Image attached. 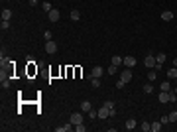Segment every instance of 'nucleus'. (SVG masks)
Returning a JSON list of instances; mask_svg holds the SVG:
<instances>
[{
	"label": "nucleus",
	"mask_w": 177,
	"mask_h": 132,
	"mask_svg": "<svg viewBox=\"0 0 177 132\" xmlns=\"http://www.w3.org/2000/svg\"><path fill=\"white\" fill-rule=\"evenodd\" d=\"M124 85H126V83L122 81V79H118V81H116V89H124Z\"/></svg>",
	"instance_id": "nucleus-32"
},
{
	"label": "nucleus",
	"mask_w": 177,
	"mask_h": 132,
	"mask_svg": "<svg viewBox=\"0 0 177 132\" xmlns=\"http://www.w3.org/2000/svg\"><path fill=\"white\" fill-rule=\"evenodd\" d=\"M98 116V112L97 110H93V108H91V110H88V118H93V120H95V118H97Z\"/></svg>",
	"instance_id": "nucleus-29"
},
{
	"label": "nucleus",
	"mask_w": 177,
	"mask_h": 132,
	"mask_svg": "<svg viewBox=\"0 0 177 132\" xmlns=\"http://www.w3.org/2000/svg\"><path fill=\"white\" fill-rule=\"evenodd\" d=\"M177 120V110H173V112H169V122H175Z\"/></svg>",
	"instance_id": "nucleus-28"
},
{
	"label": "nucleus",
	"mask_w": 177,
	"mask_h": 132,
	"mask_svg": "<svg viewBox=\"0 0 177 132\" xmlns=\"http://www.w3.org/2000/svg\"><path fill=\"white\" fill-rule=\"evenodd\" d=\"M97 112H98V118H108V116H110V112H108V108H106V107L98 108Z\"/></svg>",
	"instance_id": "nucleus-11"
},
{
	"label": "nucleus",
	"mask_w": 177,
	"mask_h": 132,
	"mask_svg": "<svg viewBox=\"0 0 177 132\" xmlns=\"http://www.w3.org/2000/svg\"><path fill=\"white\" fill-rule=\"evenodd\" d=\"M73 128H75L73 124H65V126H57L55 132H69V130H73Z\"/></svg>",
	"instance_id": "nucleus-13"
},
{
	"label": "nucleus",
	"mask_w": 177,
	"mask_h": 132,
	"mask_svg": "<svg viewBox=\"0 0 177 132\" xmlns=\"http://www.w3.org/2000/svg\"><path fill=\"white\" fill-rule=\"evenodd\" d=\"M0 28H2V32H4V30H8V28H10V20H2Z\"/></svg>",
	"instance_id": "nucleus-26"
},
{
	"label": "nucleus",
	"mask_w": 177,
	"mask_h": 132,
	"mask_svg": "<svg viewBox=\"0 0 177 132\" xmlns=\"http://www.w3.org/2000/svg\"><path fill=\"white\" fill-rule=\"evenodd\" d=\"M155 63L163 65V63H165V53H155Z\"/></svg>",
	"instance_id": "nucleus-16"
},
{
	"label": "nucleus",
	"mask_w": 177,
	"mask_h": 132,
	"mask_svg": "<svg viewBox=\"0 0 177 132\" xmlns=\"http://www.w3.org/2000/svg\"><path fill=\"white\" fill-rule=\"evenodd\" d=\"M155 79H157V71L153 69V71H150V73H148V81H150V83H153Z\"/></svg>",
	"instance_id": "nucleus-19"
},
{
	"label": "nucleus",
	"mask_w": 177,
	"mask_h": 132,
	"mask_svg": "<svg viewBox=\"0 0 177 132\" xmlns=\"http://www.w3.org/2000/svg\"><path fill=\"white\" fill-rule=\"evenodd\" d=\"M81 122H83V115H81V112H73L71 115V124L75 126V124H81Z\"/></svg>",
	"instance_id": "nucleus-5"
},
{
	"label": "nucleus",
	"mask_w": 177,
	"mask_h": 132,
	"mask_svg": "<svg viewBox=\"0 0 177 132\" xmlns=\"http://www.w3.org/2000/svg\"><path fill=\"white\" fill-rule=\"evenodd\" d=\"M41 8L45 10V12H49V10H53V8H51V4H49V2H43V4H41Z\"/></svg>",
	"instance_id": "nucleus-30"
},
{
	"label": "nucleus",
	"mask_w": 177,
	"mask_h": 132,
	"mask_svg": "<svg viewBox=\"0 0 177 132\" xmlns=\"http://www.w3.org/2000/svg\"><path fill=\"white\" fill-rule=\"evenodd\" d=\"M160 122H161V124H167V122H169V115H167V116H161Z\"/></svg>",
	"instance_id": "nucleus-33"
},
{
	"label": "nucleus",
	"mask_w": 177,
	"mask_h": 132,
	"mask_svg": "<svg viewBox=\"0 0 177 132\" xmlns=\"http://www.w3.org/2000/svg\"><path fill=\"white\" fill-rule=\"evenodd\" d=\"M169 89H171V85H169V81H163V83H161L160 91H169Z\"/></svg>",
	"instance_id": "nucleus-24"
},
{
	"label": "nucleus",
	"mask_w": 177,
	"mask_h": 132,
	"mask_svg": "<svg viewBox=\"0 0 177 132\" xmlns=\"http://www.w3.org/2000/svg\"><path fill=\"white\" fill-rule=\"evenodd\" d=\"M10 18H12V10L4 8V10H2V20H10Z\"/></svg>",
	"instance_id": "nucleus-17"
},
{
	"label": "nucleus",
	"mask_w": 177,
	"mask_h": 132,
	"mask_svg": "<svg viewBox=\"0 0 177 132\" xmlns=\"http://www.w3.org/2000/svg\"><path fill=\"white\" fill-rule=\"evenodd\" d=\"M75 130H77V132H85V130H87V126H85L83 122H81V124H75Z\"/></svg>",
	"instance_id": "nucleus-27"
},
{
	"label": "nucleus",
	"mask_w": 177,
	"mask_h": 132,
	"mask_svg": "<svg viewBox=\"0 0 177 132\" xmlns=\"http://www.w3.org/2000/svg\"><path fill=\"white\" fill-rule=\"evenodd\" d=\"M173 93H175V99H177V89H175V91H173Z\"/></svg>",
	"instance_id": "nucleus-36"
},
{
	"label": "nucleus",
	"mask_w": 177,
	"mask_h": 132,
	"mask_svg": "<svg viewBox=\"0 0 177 132\" xmlns=\"http://www.w3.org/2000/svg\"><path fill=\"white\" fill-rule=\"evenodd\" d=\"M91 85H93V89H98L100 87V77H93L91 75Z\"/></svg>",
	"instance_id": "nucleus-15"
},
{
	"label": "nucleus",
	"mask_w": 177,
	"mask_h": 132,
	"mask_svg": "<svg viewBox=\"0 0 177 132\" xmlns=\"http://www.w3.org/2000/svg\"><path fill=\"white\" fill-rule=\"evenodd\" d=\"M102 107H106V108H108L110 116H114V115H116V110H114V103H112V101H105V105H102Z\"/></svg>",
	"instance_id": "nucleus-10"
},
{
	"label": "nucleus",
	"mask_w": 177,
	"mask_h": 132,
	"mask_svg": "<svg viewBox=\"0 0 177 132\" xmlns=\"http://www.w3.org/2000/svg\"><path fill=\"white\" fill-rule=\"evenodd\" d=\"M91 108H93V105H91V101H83V103H81V110H83V112H88Z\"/></svg>",
	"instance_id": "nucleus-12"
},
{
	"label": "nucleus",
	"mask_w": 177,
	"mask_h": 132,
	"mask_svg": "<svg viewBox=\"0 0 177 132\" xmlns=\"http://www.w3.org/2000/svg\"><path fill=\"white\" fill-rule=\"evenodd\" d=\"M146 67H155V55H152V53H150V55H146Z\"/></svg>",
	"instance_id": "nucleus-7"
},
{
	"label": "nucleus",
	"mask_w": 177,
	"mask_h": 132,
	"mask_svg": "<svg viewBox=\"0 0 177 132\" xmlns=\"http://www.w3.org/2000/svg\"><path fill=\"white\" fill-rule=\"evenodd\" d=\"M43 38H45V41H49V40H53V34L51 32H43Z\"/></svg>",
	"instance_id": "nucleus-31"
},
{
	"label": "nucleus",
	"mask_w": 177,
	"mask_h": 132,
	"mask_svg": "<svg viewBox=\"0 0 177 132\" xmlns=\"http://www.w3.org/2000/svg\"><path fill=\"white\" fill-rule=\"evenodd\" d=\"M45 51H47L49 55H53V53H57V43H55L53 40L45 41Z\"/></svg>",
	"instance_id": "nucleus-1"
},
{
	"label": "nucleus",
	"mask_w": 177,
	"mask_h": 132,
	"mask_svg": "<svg viewBox=\"0 0 177 132\" xmlns=\"http://www.w3.org/2000/svg\"><path fill=\"white\" fill-rule=\"evenodd\" d=\"M122 63H124V65H126V67H130V69H132V67L136 65L138 61H136V57H134V55H126V57H124V61H122Z\"/></svg>",
	"instance_id": "nucleus-2"
},
{
	"label": "nucleus",
	"mask_w": 177,
	"mask_h": 132,
	"mask_svg": "<svg viewBox=\"0 0 177 132\" xmlns=\"http://www.w3.org/2000/svg\"><path fill=\"white\" fill-rule=\"evenodd\" d=\"M122 61H124V57H120V55H114V57H112V63H114V65H120Z\"/></svg>",
	"instance_id": "nucleus-25"
},
{
	"label": "nucleus",
	"mask_w": 177,
	"mask_h": 132,
	"mask_svg": "<svg viewBox=\"0 0 177 132\" xmlns=\"http://www.w3.org/2000/svg\"><path fill=\"white\" fill-rule=\"evenodd\" d=\"M167 77L177 81V67H171V69H169V71H167Z\"/></svg>",
	"instance_id": "nucleus-18"
},
{
	"label": "nucleus",
	"mask_w": 177,
	"mask_h": 132,
	"mask_svg": "<svg viewBox=\"0 0 177 132\" xmlns=\"http://www.w3.org/2000/svg\"><path fill=\"white\" fill-rule=\"evenodd\" d=\"M69 18H71L73 22H79V20H81V12H79V10H71Z\"/></svg>",
	"instance_id": "nucleus-14"
},
{
	"label": "nucleus",
	"mask_w": 177,
	"mask_h": 132,
	"mask_svg": "<svg viewBox=\"0 0 177 132\" xmlns=\"http://www.w3.org/2000/svg\"><path fill=\"white\" fill-rule=\"evenodd\" d=\"M28 2H30V6H36V2H38V0H28Z\"/></svg>",
	"instance_id": "nucleus-34"
},
{
	"label": "nucleus",
	"mask_w": 177,
	"mask_h": 132,
	"mask_svg": "<svg viewBox=\"0 0 177 132\" xmlns=\"http://www.w3.org/2000/svg\"><path fill=\"white\" fill-rule=\"evenodd\" d=\"M136 126H138V122L134 120V118H128V120H126V124H124V128H126V130H134Z\"/></svg>",
	"instance_id": "nucleus-9"
},
{
	"label": "nucleus",
	"mask_w": 177,
	"mask_h": 132,
	"mask_svg": "<svg viewBox=\"0 0 177 132\" xmlns=\"http://www.w3.org/2000/svg\"><path fill=\"white\" fill-rule=\"evenodd\" d=\"M120 79L124 83H130V81H132V71H130V67H128V69H124V71L120 73Z\"/></svg>",
	"instance_id": "nucleus-4"
},
{
	"label": "nucleus",
	"mask_w": 177,
	"mask_h": 132,
	"mask_svg": "<svg viewBox=\"0 0 177 132\" xmlns=\"http://www.w3.org/2000/svg\"><path fill=\"white\" fill-rule=\"evenodd\" d=\"M140 128H142V132H150V130H152V122H142Z\"/></svg>",
	"instance_id": "nucleus-22"
},
{
	"label": "nucleus",
	"mask_w": 177,
	"mask_h": 132,
	"mask_svg": "<svg viewBox=\"0 0 177 132\" xmlns=\"http://www.w3.org/2000/svg\"><path fill=\"white\" fill-rule=\"evenodd\" d=\"M161 20H163V22H171V20H173V12H171V10L161 12Z\"/></svg>",
	"instance_id": "nucleus-8"
},
{
	"label": "nucleus",
	"mask_w": 177,
	"mask_h": 132,
	"mask_svg": "<svg viewBox=\"0 0 177 132\" xmlns=\"http://www.w3.org/2000/svg\"><path fill=\"white\" fill-rule=\"evenodd\" d=\"M160 130H161V122H160V120L152 122V132H160Z\"/></svg>",
	"instance_id": "nucleus-20"
},
{
	"label": "nucleus",
	"mask_w": 177,
	"mask_h": 132,
	"mask_svg": "<svg viewBox=\"0 0 177 132\" xmlns=\"http://www.w3.org/2000/svg\"><path fill=\"white\" fill-rule=\"evenodd\" d=\"M144 93H146V95L153 93V85H152V83H146V85H144Z\"/></svg>",
	"instance_id": "nucleus-21"
},
{
	"label": "nucleus",
	"mask_w": 177,
	"mask_h": 132,
	"mask_svg": "<svg viewBox=\"0 0 177 132\" xmlns=\"http://www.w3.org/2000/svg\"><path fill=\"white\" fill-rule=\"evenodd\" d=\"M173 67H177V57H175V59H173Z\"/></svg>",
	"instance_id": "nucleus-35"
},
{
	"label": "nucleus",
	"mask_w": 177,
	"mask_h": 132,
	"mask_svg": "<svg viewBox=\"0 0 177 132\" xmlns=\"http://www.w3.org/2000/svg\"><path fill=\"white\" fill-rule=\"evenodd\" d=\"M47 18L51 20V22H57V20L61 18V14H59V10H57V8H53V10H49V12H47Z\"/></svg>",
	"instance_id": "nucleus-3"
},
{
	"label": "nucleus",
	"mask_w": 177,
	"mask_h": 132,
	"mask_svg": "<svg viewBox=\"0 0 177 132\" xmlns=\"http://www.w3.org/2000/svg\"><path fill=\"white\" fill-rule=\"evenodd\" d=\"M106 71H108V73H110V75H116V73H118V65H114V63H112V65L108 67Z\"/></svg>",
	"instance_id": "nucleus-23"
},
{
	"label": "nucleus",
	"mask_w": 177,
	"mask_h": 132,
	"mask_svg": "<svg viewBox=\"0 0 177 132\" xmlns=\"http://www.w3.org/2000/svg\"><path fill=\"white\" fill-rule=\"evenodd\" d=\"M102 73H105V69H102L100 65H95L93 69H91V75H93V77H102Z\"/></svg>",
	"instance_id": "nucleus-6"
}]
</instances>
